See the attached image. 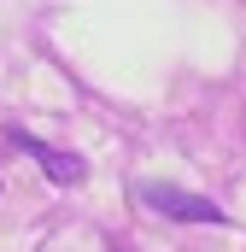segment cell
<instances>
[{
	"label": "cell",
	"instance_id": "1",
	"mask_svg": "<svg viewBox=\"0 0 246 252\" xmlns=\"http://www.w3.org/2000/svg\"><path fill=\"white\" fill-rule=\"evenodd\" d=\"M135 199L158 217H176V223H223V205H211L205 193H182L170 182H135Z\"/></svg>",
	"mask_w": 246,
	"mask_h": 252
},
{
	"label": "cell",
	"instance_id": "2",
	"mask_svg": "<svg viewBox=\"0 0 246 252\" xmlns=\"http://www.w3.org/2000/svg\"><path fill=\"white\" fill-rule=\"evenodd\" d=\"M12 147H24V153H35V164H41V170H47L53 182H64V188H76V182L88 176V164H82L76 153H59V147H47V141H35V135H24V129L12 135Z\"/></svg>",
	"mask_w": 246,
	"mask_h": 252
}]
</instances>
